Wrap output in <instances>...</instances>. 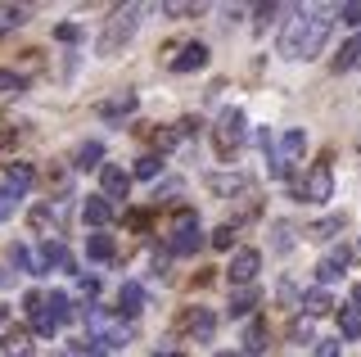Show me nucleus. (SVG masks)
<instances>
[{
	"label": "nucleus",
	"mask_w": 361,
	"mask_h": 357,
	"mask_svg": "<svg viewBox=\"0 0 361 357\" xmlns=\"http://www.w3.org/2000/svg\"><path fill=\"white\" fill-rule=\"evenodd\" d=\"M338 18V5H298L293 9V18L285 23V32H280V54L285 59H316V54L325 50V37H330Z\"/></svg>",
	"instance_id": "obj_1"
},
{
	"label": "nucleus",
	"mask_w": 361,
	"mask_h": 357,
	"mask_svg": "<svg viewBox=\"0 0 361 357\" xmlns=\"http://www.w3.org/2000/svg\"><path fill=\"white\" fill-rule=\"evenodd\" d=\"M140 14H145V5H122V9H113V18L104 23V32H99L95 50H99V54H118V50L135 37V28H140Z\"/></svg>",
	"instance_id": "obj_2"
},
{
	"label": "nucleus",
	"mask_w": 361,
	"mask_h": 357,
	"mask_svg": "<svg viewBox=\"0 0 361 357\" xmlns=\"http://www.w3.org/2000/svg\"><path fill=\"white\" fill-rule=\"evenodd\" d=\"M199 249H203V226H199V217L190 213V208H180V213H176V231H172V240H167V253L190 258V253H199Z\"/></svg>",
	"instance_id": "obj_3"
},
{
	"label": "nucleus",
	"mask_w": 361,
	"mask_h": 357,
	"mask_svg": "<svg viewBox=\"0 0 361 357\" xmlns=\"http://www.w3.org/2000/svg\"><path fill=\"white\" fill-rule=\"evenodd\" d=\"M212 140H217V154H221V159H231V154L240 150V145H244V114H240V109H226V114L217 118Z\"/></svg>",
	"instance_id": "obj_4"
},
{
	"label": "nucleus",
	"mask_w": 361,
	"mask_h": 357,
	"mask_svg": "<svg viewBox=\"0 0 361 357\" xmlns=\"http://www.w3.org/2000/svg\"><path fill=\"white\" fill-rule=\"evenodd\" d=\"M302 150H307V136H302V127H289L285 136L276 140V159H271V172L285 176V172H289V163H298V159H302Z\"/></svg>",
	"instance_id": "obj_5"
},
{
	"label": "nucleus",
	"mask_w": 361,
	"mask_h": 357,
	"mask_svg": "<svg viewBox=\"0 0 361 357\" xmlns=\"http://www.w3.org/2000/svg\"><path fill=\"white\" fill-rule=\"evenodd\" d=\"M298 195L307 199V204H325V199L334 195V172L325 163H316L307 176H302V186H298Z\"/></svg>",
	"instance_id": "obj_6"
},
{
	"label": "nucleus",
	"mask_w": 361,
	"mask_h": 357,
	"mask_svg": "<svg viewBox=\"0 0 361 357\" xmlns=\"http://www.w3.org/2000/svg\"><path fill=\"white\" fill-rule=\"evenodd\" d=\"M257 267H262V253H257V249H235L226 276H231V285H253L257 281Z\"/></svg>",
	"instance_id": "obj_7"
},
{
	"label": "nucleus",
	"mask_w": 361,
	"mask_h": 357,
	"mask_svg": "<svg viewBox=\"0 0 361 357\" xmlns=\"http://www.w3.org/2000/svg\"><path fill=\"white\" fill-rule=\"evenodd\" d=\"M338 334L343 339H361V289H353L348 303L338 308Z\"/></svg>",
	"instance_id": "obj_8"
},
{
	"label": "nucleus",
	"mask_w": 361,
	"mask_h": 357,
	"mask_svg": "<svg viewBox=\"0 0 361 357\" xmlns=\"http://www.w3.org/2000/svg\"><path fill=\"white\" fill-rule=\"evenodd\" d=\"M99 186H104V199H127L131 172H122L118 163H104V167H99Z\"/></svg>",
	"instance_id": "obj_9"
},
{
	"label": "nucleus",
	"mask_w": 361,
	"mask_h": 357,
	"mask_svg": "<svg viewBox=\"0 0 361 357\" xmlns=\"http://www.w3.org/2000/svg\"><path fill=\"white\" fill-rule=\"evenodd\" d=\"M203 63H208V46L203 41H190V46H180L172 54V73H199Z\"/></svg>",
	"instance_id": "obj_10"
},
{
	"label": "nucleus",
	"mask_w": 361,
	"mask_h": 357,
	"mask_svg": "<svg viewBox=\"0 0 361 357\" xmlns=\"http://www.w3.org/2000/svg\"><path fill=\"white\" fill-rule=\"evenodd\" d=\"M145 312V285L140 281H122L118 289V317H140Z\"/></svg>",
	"instance_id": "obj_11"
},
{
	"label": "nucleus",
	"mask_w": 361,
	"mask_h": 357,
	"mask_svg": "<svg viewBox=\"0 0 361 357\" xmlns=\"http://www.w3.org/2000/svg\"><path fill=\"white\" fill-rule=\"evenodd\" d=\"M135 104H140V99H135V91H118L113 99H104V104H99V118H104V122H122V118L135 114Z\"/></svg>",
	"instance_id": "obj_12"
},
{
	"label": "nucleus",
	"mask_w": 361,
	"mask_h": 357,
	"mask_svg": "<svg viewBox=\"0 0 361 357\" xmlns=\"http://www.w3.org/2000/svg\"><path fill=\"white\" fill-rule=\"evenodd\" d=\"M348 272V249H330L321 262H316V281L321 285H330V281H338V276Z\"/></svg>",
	"instance_id": "obj_13"
},
{
	"label": "nucleus",
	"mask_w": 361,
	"mask_h": 357,
	"mask_svg": "<svg viewBox=\"0 0 361 357\" xmlns=\"http://www.w3.org/2000/svg\"><path fill=\"white\" fill-rule=\"evenodd\" d=\"M50 267H68V272H73V258H68V249H63L59 240H45L41 253H37V276L50 272Z\"/></svg>",
	"instance_id": "obj_14"
},
{
	"label": "nucleus",
	"mask_w": 361,
	"mask_h": 357,
	"mask_svg": "<svg viewBox=\"0 0 361 357\" xmlns=\"http://www.w3.org/2000/svg\"><path fill=\"white\" fill-rule=\"evenodd\" d=\"M0 353H9V357H32V330L9 326L5 334H0Z\"/></svg>",
	"instance_id": "obj_15"
},
{
	"label": "nucleus",
	"mask_w": 361,
	"mask_h": 357,
	"mask_svg": "<svg viewBox=\"0 0 361 357\" xmlns=\"http://www.w3.org/2000/svg\"><path fill=\"white\" fill-rule=\"evenodd\" d=\"M185 330L195 334L199 344H208V339H212V330H217V317H212V308H195V312L185 317Z\"/></svg>",
	"instance_id": "obj_16"
},
{
	"label": "nucleus",
	"mask_w": 361,
	"mask_h": 357,
	"mask_svg": "<svg viewBox=\"0 0 361 357\" xmlns=\"http://www.w3.org/2000/svg\"><path fill=\"white\" fill-rule=\"evenodd\" d=\"M208 190L212 195H240V190H248V176L244 172H212L208 176Z\"/></svg>",
	"instance_id": "obj_17"
},
{
	"label": "nucleus",
	"mask_w": 361,
	"mask_h": 357,
	"mask_svg": "<svg viewBox=\"0 0 361 357\" xmlns=\"http://www.w3.org/2000/svg\"><path fill=\"white\" fill-rule=\"evenodd\" d=\"M267 344H271L267 321H262V317H253V321H248V330H244V353H248V357H257V353H267Z\"/></svg>",
	"instance_id": "obj_18"
},
{
	"label": "nucleus",
	"mask_w": 361,
	"mask_h": 357,
	"mask_svg": "<svg viewBox=\"0 0 361 357\" xmlns=\"http://www.w3.org/2000/svg\"><path fill=\"white\" fill-rule=\"evenodd\" d=\"M82 217L90 222V226H109V222H113V204H109L104 195H95V199H86V204H82Z\"/></svg>",
	"instance_id": "obj_19"
},
{
	"label": "nucleus",
	"mask_w": 361,
	"mask_h": 357,
	"mask_svg": "<svg viewBox=\"0 0 361 357\" xmlns=\"http://www.w3.org/2000/svg\"><path fill=\"white\" fill-rule=\"evenodd\" d=\"M32 181H37V176H32V167H27V163H9V167H5V190L23 195Z\"/></svg>",
	"instance_id": "obj_20"
},
{
	"label": "nucleus",
	"mask_w": 361,
	"mask_h": 357,
	"mask_svg": "<svg viewBox=\"0 0 361 357\" xmlns=\"http://www.w3.org/2000/svg\"><path fill=\"white\" fill-rule=\"evenodd\" d=\"M357 63H361V32H353V41L334 54V73H348V68H357Z\"/></svg>",
	"instance_id": "obj_21"
},
{
	"label": "nucleus",
	"mask_w": 361,
	"mask_h": 357,
	"mask_svg": "<svg viewBox=\"0 0 361 357\" xmlns=\"http://www.w3.org/2000/svg\"><path fill=\"white\" fill-rule=\"evenodd\" d=\"M45 312H50V317L63 326V321H73V298L59 294V289H50V294H45Z\"/></svg>",
	"instance_id": "obj_22"
},
{
	"label": "nucleus",
	"mask_w": 361,
	"mask_h": 357,
	"mask_svg": "<svg viewBox=\"0 0 361 357\" xmlns=\"http://www.w3.org/2000/svg\"><path fill=\"white\" fill-rule=\"evenodd\" d=\"M298 308H307V317H325L334 303H330V294H325V285H316V289H307V294H302Z\"/></svg>",
	"instance_id": "obj_23"
},
{
	"label": "nucleus",
	"mask_w": 361,
	"mask_h": 357,
	"mask_svg": "<svg viewBox=\"0 0 361 357\" xmlns=\"http://www.w3.org/2000/svg\"><path fill=\"white\" fill-rule=\"evenodd\" d=\"M27 14H32L27 5H0V37L14 32V28H23V23H27Z\"/></svg>",
	"instance_id": "obj_24"
},
{
	"label": "nucleus",
	"mask_w": 361,
	"mask_h": 357,
	"mask_svg": "<svg viewBox=\"0 0 361 357\" xmlns=\"http://www.w3.org/2000/svg\"><path fill=\"white\" fill-rule=\"evenodd\" d=\"M99 159H104L99 140H86V145H77V154H73V167H104Z\"/></svg>",
	"instance_id": "obj_25"
},
{
	"label": "nucleus",
	"mask_w": 361,
	"mask_h": 357,
	"mask_svg": "<svg viewBox=\"0 0 361 357\" xmlns=\"http://www.w3.org/2000/svg\"><path fill=\"white\" fill-rule=\"evenodd\" d=\"M86 258H95V262H109L113 258V236H86Z\"/></svg>",
	"instance_id": "obj_26"
},
{
	"label": "nucleus",
	"mask_w": 361,
	"mask_h": 357,
	"mask_svg": "<svg viewBox=\"0 0 361 357\" xmlns=\"http://www.w3.org/2000/svg\"><path fill=\"white\" fill-rule=\"evenodd\" d=\"M338 231H343V217H321V222L307 231V236H312V240H334Z\"/></svg>",
	"instance_id": "obj_27"
},
{
	"label": "nucleus",
	"mask_w": 361,
	"mask_h": 357,
	"mask_svg": "<svg viewBox=\"0 0 361 357\" xmlns=\"http://www.w3.org/2000/svg\"><path fill=\"white\" fill-rule=\"evenodd\" d=\"M253 303H257L253 289H240V294H231V317H248V312H253Z\"/></svg>",
	"instance_id": "obj_28"
},
{
	"label": "nucleus",
	"mask_w": 361,
	"mask_h": 357,
	"mask_svg": "<svg viewBox=\"0 0 361 357\" xmlns=\"http://www.w3.org/2000/svg\"><path fill=\"white\" fill-rule=\"evenodd\" d=\"M9 262H14L18 272H37V258L27 253V244H9Z\"/></svg>",
	"instance_id": "obj_29"
},
{
	"label": "nucleus",
	"mask_w": 361,
	"mask_h": 357,
	"mask_svg": "<svg viewBox=\"0 0 361 357\" xmlns=\"http://www.w3.org/2000/svg\"><path fill=\"white\" fill-rule=\"evenodd\" d=\"M158 172H163V159H158V154H145V159H135V176H145V181H154Z\"/></svg>",
	"instance_id": "obj_30"
},
{
	"label": "nucleus",
	"mask_w": 361,
	"mask_h": 357,
	"mask_svg": "<svg viewBox=\"0 0 361 357\" xmlns=\"http://www.w3.org/2000/svg\"><path fill=\"white\" fill-rule=\"evenodd\" d=\"M271 249H276V253L293 249V226H289V222H276V240H271Z\"/></svg>",
	"instance_id": "obj_31"
},
{
	"label": "nucleus",
	"mask_w": 361,
	"mask_h": 357,
	"mask_svg": "<svg viewBox=\"0 0 361 357\" xmlns=\"http://www.w3.org/2000/svg\"><path fill=\"white\" fill-rule=\"evenodd\" d=\"M231 240H235V226H231V222H221V226L208 236V244H212V249H231Z\"/></svg>",
	"instance_id": "obj_32"
},
{
	"label": "nucleus",
	"mask_w": 361,
	"mask_h": 357,
	"mask_svg": "<svg viewBox=\"0 0 361 357\" xmlns=\"http://www.w3.org/2000/svg\"><path fill=\"white\" fill-rule=\"evenodd\" d=\"M45 186H50L54 195H68V172L63 167H50V172H45Z\"/></svg>",
	"instance_id": "obj_33"
},
{
	"label": "nucleus",
	"mask_w": 361,
	"mask_h": 357,
	"mask_svg": "<svg viewBox=\"0 0 361 357\" xmlns=\"http://www.w3.org/2000/svg\"><path fill=\"white\" fill-rule=\"evenodd\" d=\"M338 23L361 28V0H353V5H338Z\"/></svg>",
	"instance_id": "obj_34"
},
{
	"label": "nucleus",
	"mask_w": 361,
	"mask_h": 357,
	"mask_svg": "<svg viewBox=\"0 0 361 357\" xmlns=\"http://www.w3.org/2000/svg\"><path fill=\"white\" fill-rule=\"evenodd\" d=\"M289 339L307 344V339H312V317H298V321H289Z\"/></svg>",
	"instance_id": "obj_35"
},
{
	"label": "nucleus",
	"mask_w": 361,
	"mask_h": 357,
	"mask_svg": "<svg viewBox=\"0 0 361 357\" xmlns=\"http://www.w3.org/2000/svg\"><path fill=\"white\" fill-rule=\"evenodd\" d=\"M14 208H18V195L0 186V222H9V217H14Z\"/></svg>",
	"instance_id": "obj_36"
},
{
	"label": "nucleus",
	"mask_w": 361,
	"mask_h": 357,
	"mask_svg": "<svg viewBox=\"0 0 361 357\" xmlns=\"http://www.w3.org/2000/svg\"><path fill=\"white\" fill-rule=\"evenodd\" d=\"M14 91H23V77L9 73V68H0V95H14Z\"/></svg>",
	"instance_id": "obj_37"
},
{
	"label": "nucleus",
	"mask_w": 361,
	"mask_h": 357,
	"mask_svg": "<svg viewBox=\"0 0 361 357\" xmlns=\"http://www.w3.org/2000/svg\"><path fill=\"white\" fill-rule=\"evenodd\" d=\"M176 190H180L176 181H163V186H154V204H158V199H172Z\"/></svg>",
	"instance_id": "obj_38"
},
{
	"label": "nucleus",
	"mask_w": 361,
	"mask_h": 357,
	"mask_svg": "<svg viewBox=\"0 0 361 357\" xmlns=\"http://www.w3.org/2000/svg\"><path fill=\"white\" fill-rule=\"evenodd\" d=\"M316 357H338V339H321L316 344Z\"/></svg>",
	"instance_id": "obj_39"
},
{
	"label": "nucleus",
	"mask_w": 361,
	"mask_h": 357,
	"mask_svg": "<svg viewBox=\"0 0 361 357\" xmlns=\"http://www.w3.org/2000/svg\"><path fill=\"white\" fill-rule=\"evenodd\" d=\"M32 226H37V231L50 226V208H32Z\"/></svg>",
	"instance_id": "obj_40"
},
{
	"label": "nucleus",
	"mask_w": 361,
	"mask_h": 357,
	"mask_svg": "<svg viewBox=\"0 0 361 357\" xmlns=\"http://www.w3.org/2000/svg\"><path fill=\"white\" fill-rule=\"evenodd\" d=\"M77 289H82L86 298H95V289H99V281H95V276H82V281H77Z\"/></svg>",
	"instance_id": "obj_41"
},
{
	"label": "nucleus",
	"mask_w": 361,
	"mask_h": 357,
	"mask_svg": "<svg viewBox=\"0 0 361 357\" xmlns=\"http://www.w3.org/2000/svg\"><path fill=\"white\" fill-rule=\"evenodd\" d=\"M54 37H59V41H77V23H59V28H54Z\"/></svg>",
	"instance_id": "obj_42"
},
{
	"label": "nucleus",
	"mask_w": 361,
	"mask_h": 357,
	"mask_svg": "<svg viewBox=\"0 0 361 357\" xmlns=\"http://www.w3.org/2000/svg\"><path fill=\"white\" fill-rule=\"evenodd\" d=\"M280 298H285V303H293V298H298V294H293V281H280ZM298 303H302V298H298Z\"/></svg>",
	"instance_id": "obj_43"
},
{
	"label": "nucleus",
	"mask_w": 361,
	"mask_h": 357,
	"mask_svg": "<svg viewBox=\"0 0 361 357\" xmlns=\"http://www.w3.org/2000/svg\"><path fill=\"white\" fill-rule=\"evenodd\" d=\"M9 145H18V131L5 127V131H0V150H9Z\"/></svg>",
	"instance_id": "obj_44"
},
{
	"label": "nucleus",
	"mask_w": 361,
	"mask_h": 357,
	"mask_svg": "<svg viewBox=\"0 0 361 357\" xmlns=\"http://www.w3.org/2000/svg\"><path fill=\"white\" fill-rule=\"evenodd\" d=\"M154 357H185V353H176V349H158Z\"/></svg>",
	"instance_id": "obj_45"
},
{
	"label": "nucleus",
	"mask_w": 361,
	"mask_h": 357,
	"mask_svg": "<svg viewBox=\"0 0 361 357\" xmlns=\"http://www.w3.org/2000/svg\"><path fill=\"white\" fill-rule=\"evenodd\" d=\"M9 285V272H0V289H5Z\"/></svg>",
	"instance_id": "obj_46"
},
{
	"label": "nucleus",
	"mask_w": 361,
	"mask_h": 357,
	"mask_svg": "<svg viewBox=\"0 0 361 357\" xmlns=\"http://www.w3.org/2000/svg\"><path fill=\"white\" fill-rule=\"evenodd\" d=\"M217 357H240V353H217Z\"/></svg>",
	"instance_id": "obj_47"
}]
</instances>
